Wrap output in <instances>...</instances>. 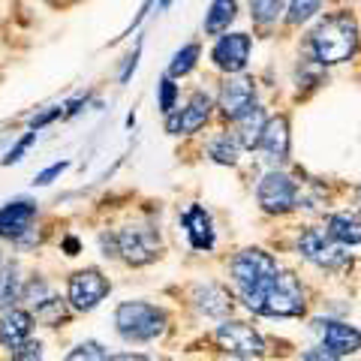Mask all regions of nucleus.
<instances>
[{
    "label": "nucleus",
    "instance_id": "nucleus-1",
    "mask_svg": "<svg viewBox=\"0 0 361 361\" xmlns=\"http://www.w3.org/2000/svg\"><path fill=\"white\" fill-rule=\"evenodd\" d=\"M358 21L349 13H331L325 16L310 33V51L319 66L346 63L358 51Z\"/></svg>",
    "mask_w": 361,
    "mask_h": 361
},
{
    "label": "nucleus",
    "instance_id": "nucleus-2",
    "mask_svg": "<svg viewBox=\"0 0 361 361\" xmlns=\"http://www.w3.org/2000/svg\"><path fill=\"white\" fill-rule=\"evenodd\" d=\"M232 277H235V286H238L244 304L250 310H262V304L268 298L271 286H274V277H277V262L271 259L265 250H244L235 256L232 262Z\"/></svg>",
    "mask_w": 361,
    "mask_h": 361
},
{
    "label": "nucleus",
    "instance_id": "nucleus-3",
    "mask_svg": "<svg viewBox=\"0 0 361 361\" xmlns=\"http://www.w3.org/2000/svg\"><path fill=\"white\" fill-rule=\"evenodd\" d=\"M115 325L121 337H127V341H154L166 329V313L145 301H123L115 313Z\"/></svg>",
    "mask_w": 361,
    "mask_h": 361
},
{
    "label": "nucleus",
    "instance_id": "nucleus-4",
    "mask_svg": "<svg viewBox=\"0 0 361 361\" xmlns=\"http://www.w3.org/2000/svg\"><path fill=\"white\" fill-rule=\"evenodd\" d=\"M298 247H301V253L307 262L319 265L325 271H337L349 262V253H343L341 241H337L331 232H322V229H307L301 235Z\"/></svg>",
    "mask_w": 361,
    "mask_h": 361
},
{
    "label": "nucleus",
    "instance_id": "nucleus-5",
    "mask_svg": "<svg viewBox=\"0 0 361 361\" xmlns=\"http://www.w3.org/2000/svg\"><path fill=\"white\" fill-rule=\"evenodd\" d=\"M304 310V289L298 283L295 274H289V271H277L274 277V286H271L268 298L262 304L265 316H298Z\"/></svg>",
    "mask_w": 361,
    "mask_h": 361
},
{
    "label": "nucleus",
    "instance_id": "nucleus-6",
    "mask_svg": "<svg viewBox=\"0 0 361 361\" xmlns=\"http://www.w3.org/2000/svg\"><path fill=\"white\" fill-rule=\"evenodd\" d=\"M256 199L259 205L271 214H286L295 208V199H298V190L292 184V178L283 172H268L262 180H259V190H256Z\"/></svg>",
    "mask_w": 361,
    "mask_h": 361
},
{
    "label": "nucleus",
    "instance_id": "nucleus-7",
    "mask_svg": "<svg viewBox=\"0 0 361 361\" xmlns=\"http://www.w3.org/2000/svg\"><path fill=\"white\" fill-rule=\"evenodd\" d=\"M217 343L235 358H259L262 355V337L244 322H223L217 329Z\"/></svg>",
    "mask_w": 361,
    "mask_h": 361
},
{
    "label": "nucleus",
    "instance_id": "nucleus-8",
    "mask_svg": "<svg viewBox=\"0 0 361 361\" xmlns=\"http://www.w3.org/2000/svg\"><path fill=\"white\" fill-rule=\"evenodd\" d=\"M118 250L130 265H148L151 259H157L160 241H157L154 229H148V226H130V229L118 232Z\"/></svg>",
    "mask_w": 361,
    "mask_h": 361
},
{
    "label": "nucleus",
    "instance_id": "nucleus-9",
    "mask_svg": "<svg viewBox=\"0 0 361 361\" xmlns=\"http://www.w3.org/2000/svg\"><path fill=\"white\" fill-rule=\"evenodd\" d=\"M109 295V280L97 268L78 271L70 277V301L75 310H94Z\"/></svg>",
    "mask_w": 361,
    "mask_h": 361
},
{
    "label": "nucleus",
    "instance_id": "nucleus-10",
    "mask_svg": "<svg viewBox=\"0 0 361 361\" xmlns=\"http://www.w3.org/2000/svg\"><path fill=\"white\" fill-rule=\"evenodd\" d=\"M250 49H253V42L247 33H226V37H220L217 45H214L211 58L223 73L238 75L247 66V61H250Z\"/></svg>",
    "mask_w": 361,
    "mask_h": 361
},
{
    "label": "nucleus",
    "instance_id": "nucleus-11",
    "mask_svg": "<svg viewBox=\"0 0 361 361\" xmlns=\"http://www.w3.org/2000/svg\"><path fill=\"white\" fill-rule=\"evenodd\" d=\"M208 118H211V97L193 94L190 97V103L180 111L166 115V130L172 135H190V133H196L199 127H205Z\"/></svg>",
    "mask_w": 361,
    "mask_h": 361
},
{
    "label": "nucleus",
    "instance_id": "nucleus-12",
    "mask_svg": "<svg viewBox=\"0 0 361 361\" xmlns=\"http://www.w3.org/2000/svg\"><path fill=\"white\" fill-rule=\"evenodd\" d=\"M256 106V85L253 78H244V75H235V78H226V85L220 87V111L229 121H235L238 115H244L247 109Z\"/></svg>",
    "mask_w": 361,
    "mask_h": 361
},
{
    "label": "nucleus",
    "instance_id": "nucleus-13",
    "mask_svg": "<svg viewBox=\"0 0 361 361\" xmlns=\"http://www.w3.org/2000/svg\"><path fill=\"white\" fill-rule=\"evenodd\" d=\"M316 329L322 334V343L334 349L337 355H353L361 349V331L353 329V325H343V322H329V319H319L316 322Z\"/></svg>",
    "mask_w": 361,
    "mask_h": 361
},
{
    "label": "nucleus",
    "instance_id": "nucleus-14",
    "mask_svg": "<svg viewBox=\"0 0 361 361\" xmlns=\"http://www.w3.org/2000/svg\"><path fill=\"white\" fill-rule=\"evenodd\" d=\"M259 148L268 154L271 163H286L289 160V121L283 115L271 118L265 123V133H262Z\"/></svg>",
    "mask_w": 361,
    "mask_h": 361
},
{
    "label": "nucleus",
    "instance_id": "nucleus-15",
    "mask_svg": "<svg viewBox=\"0 0 361 361\" xmlns=\"http://www.w3.org/2000/svg\"><path fill=\"white\" fill-rule=\"evenodd\" d=\"M33 217H37V208L33 202H9L6 208H0V238H21Z\"/></svg>",
    "mask_w": 361,
    "mask_h": 361
},
{
    "label": "nucleus",
    "instance_id": "nucleus-16",
    "mask_svg": "<svg viewBox=\"0 0 361 361\" xmlns=\"http://www.w3.org/2000/svg\"><path fill=\"white\" fill-rule=\"evenodd\" d=\"M265 111L259 109V106H253V109H247L244 115H238L235 118V139H238V145L241 148H259V142H262V133H265Z\"/></svg>",
    "mask_w": 361,
    "mask_h": 361
},
{
    "label": "nucleus",
    "instance_id": "nucleus-17",
    "mask_svg": "<svg viewBox=\"0 0 361 361\" xmlns=\"http://www.w3.org/2000/svg\"><path fill=\"white\" fill-rule=\"evenodd\" d=\"M27 334H30V313H25V310L4 313V319H0V343L16 349L27 341Z\"/></svg>",
    "mask_w": 361,
    "mask_h": 361
},
{
    "label": "nucleus",
    "instance_id": "nucleus-18",
    "mask_svg": "<svg viewBox=\"0 0 361 361\" xmlns=\"http://www.w3.org/2000/svg\"><path fill=\"white\" fill-rule=\"evenodd\" d=\"M184 226L190 232V244L196 247V250H211L214 247V229H211V217L205 214V208H190L184 214Z\"/></svg>",
    "mask_w": 361,
    "mask_h": 361
},
{
    "label": "nucleus",
    "instance_id": "nucleus-19",
    "mask_svg": "<svg viewBox=\"0 0 361 361\" xmlns=\"http://www.w3.org/2000/svg\"><path fill=\"white\" fill-rule=\"evenodd\" d=\"M235 13H238V0H211V9L205 16V33H211V37L223 33L235 21Z\"/></svg>",
    "mask_w": 361,
    "mask_h": 361
},
{
    "label": "nucleus",
    "instance_id": "nucleus-20",
    "mask_svg": "<svg viewBox=\"0 0 361 361\" xmlns=\"http://www.w3.org/2000/svg\"><path fill=\"white\" fill-rule=\"evenodd\" d=\"M329 232L341 244H361V217L358 214H334L329 220Z\"/></svg>",
    "mask_w": 361,
    "mask_h": 361
},
{
    "label": "nucleus",
    "instance_id": "nucleus-21",
    "mask_svg": "<svg viewBox=\"0 0 361 361\" xmlns=\"http://www.w3.org/2000/svg\"><path fill=\"white\" fill-rule=\"evenodd\" d=\"M250 6V18L259 27H271L277 25V18L283 16V0H247Z\"/></svg>",
    "mask_w": 361,
    "mask_h": 361
},
{
    "label": "nucleus",
    "instance_id": "nucleus-22",
    "mask_svg": "<svg viewBox=\"0 0 361 361\" xmlns=\"http://www.w3.org/2000/svg\"><path fill=\"white\" fill-rule=\"evenodd\" d=\"M199 310L205 316H223L226 310H229V295L220 289V286H205L199 289Z\"/></svg>",
    "mask_w": 361,
    "mask_h": 361
},
{
    "label": "nucleus",
    "instance_id": "nucleus-23",
    "mask_svg": "<svg viewBox=\"0 0 361 361\" xmlns=\"http://www.w3.org/2000/svg\"><path fill=\"white\" fill-rule=\"evenodd\" d=\"M199 54H202L199 42H190V45H184L180 51H175L172 63H169V75H172V78H180V75L193 73V66H196V61H199Z\"/></svg>",
    "mask_w": 361,
    "mask_h": 361
},
{
    "label": "nucleus",
    "instance_id": "nucleus-24",
    "mask_svg": "<svg viewBox=\"0 0 361 361\" xmlns=\"http://www.w3.org/2000/svg\"><path fill=\"white\" fill-rule=\"evenodd\" d=\"M325 0H289V9H286V21L289 25H304V21H310L316 13L322 9Z\"/></svg>",
    "mask_w": 361,
    "mask_h": 361
},
{
    "label": "nucleus",
    "instance_id": "nucleus-25",
    "mask_svg": "<svg viewBox=\"0 0 361 361\" xmlns=\"http://www.w3.org/2000/svg\"><path fill=\"white\" fill-rule=\"evenodd\" d=\"M238 139H235V135H220L217 142L211 145V157L217 163H223V166H232L235 160H238Z\"/></svg>",
    "mask_w": 361,
    "mask_h": 361
},
{
    "label": "nucleus",
    "instance_id": "nucleus-26",
    "mask_svg": "<svg viewBox=\"0 0 361 361\" xmlns=\"http://www.w3.org/2000/svg\"><path fill=\"white\" fill-rule=\"evenodd\" d=\"M66 361H109V355H106V349L99 343H82V346H75L73 353L66 355Z\"/></svg>",
    "mask_w": 361,
    "mask_h": 361
},
{
    "label": "nucleus",
    "instance_id": "nucleus-27",
    "mask_svg": "<svg viewBox=\"0 0 361 361\" xmlns=\"http://www.w3.org/2000/svg\"><path fill=\"white\" fill-rule=\"evenodd\" d=\"M175 99H178V85L172 82V75L160 82V111L163 115H172L175 111Z\"/></svg>",
    "mask_w": 361,
    "mask_h": 361
},
{
    "label": "nucleus",
    "instance_id": "nucleus-28",
    "mask_svg": "<svg viewBox=\"0 0 361 361\" xmlns=\"http://www.w3.org/2000/svg\"><path fill=\"white\" fill-rule=\"evenodd\" d=\"M33 139H37V130H30V133L25 135V139H21V142L16 145V148L4 157V166H13V163H18V160H21V154H25V151L30 148V145H33Z\"/></svg>",
    "mask_w": 361,
    "mask_h": 361
},
{
    "label": "nucleus",
    "instance_id": "nucleus-29",
    "mask_svg": "<svg viewBox=\"0 0 361 361\" xmlns=\"http://www.w3.org/2000/svg\"><path fill=\"white\" fill-rule=\"evenodd\" d=\"M13 358L16 361H39L42 358V346L39 343H21V346H16V353H13Z\"/></svg>",
    "mask_w": 361,
    "mask_h": 361
},
{
    "label": "nucleus",
    "instance_id": "nucleus-30",
    "mask_svg": "<svg viewBox=\"0 0 361 361\" xmlns=\"http://www.w3.org/2000/svg\"><path fill=\"white\" fill-rule=\"evenodd\" d=\"M66 166H70V163H66V160H63V163H54V166H49V169H45V172H39V175H37V180H33V184H39V187H45V184H51V180H54V178H58V175L63 172V169H66Z\"/></svg>",
    "mask_w": 361,
    "mask_h": 361
},
{
    "label": "nucleus",
    "instance_id": "nucleus-31",
    "mask_svg": "<svg viewBox=\"0 0 361 361\" xmlns=\"http://www.w3.org/2000/svg\"><path fill=\"white\" fill-rule=\"evenodd\" d=\"M341 355L334 353V349H329V346H316V349H310L307 355H304V361H337Z\"/></svg>",
    "mask_w": 361,
    "mask_h": 361
},
{
    "label": "nucleus",
    "instance_id": "nucleus-32",
    "mask_svg": "<svg viewBox=\"0 0 361 361\" xmlns=\"http://www.w3.org/2000/svg\"><path fill=\"white\" fill-rule=\"evenodd\" d=\"M61 115H63L61 109H51V111H45V115H39V118H33V121H30V130H37V133H39V130L45 127V123H51L54 118H61Z\"/></svg>",
    "mask_w": 361,
    "mask_h": 361
},
{
    "label": "nucleus",
    "instance_id": "nucleus-33",
    "mask_svg": "<svg viewBox=\"0 0 361 361\" xmlns=\"http://www.w3.org/2000/svg\"><path fill=\"white\" fill-rule=\"evenodd\" d=\"M139 54H142V49H135V51L130 54V58H127V66L121 70V82H123V85L130 82V75H133V70H135V63H139Z\"/></svg>",
    "mask_w": 361,
    "mask_h": 361
},
{
    "label": "nucleus",
    "instance_id": "nucleus-34",
    "mask_svg": "<svg viewBox=\"0 0 361 361\" xmlns=\"http://www.w3.org/2000/svg\"><path fill=\"white\" fill-rule=\"evenodd\" d=\"M109 361H148V358H142V355H133V353H123V355H111Z\"/></svg>",
    "mask_w": 361,
    "mask_h": 361
},
{
    "label": "nucleus",
    "instance_id": "nucleus-35",
    "mask_svg": "<svg viewBox=\"0 0 361 361\" xmlns=\"http://www.w3.org/2000/svg\"><path fill=\"white\" fill-rule=\"evenodd\" d=\"M66 250H70V256H75V250H78V241H75V238H66Z\"/></svg>",
    "mask_w": 361,
    "mask_h": 361
},
{
    "label": "nucleus",
    "instance_id": "nucleus-36",
    "mask_svg": "<svg viewBox=\"0 0 361 361\" xmlns=\"http://www.w3.org/2000/svg\"><path fill=\"white\" fill-rule=\"evenodd\" d=\"M169 4H172V0H160V6H163V9H166V6H169Z\"/></svg>",
    "mask_w": 361,
    "mask_h": 361
},
{
    "label": "nucleus",
    "instance_id": "nucleus-37",
    "mask_svg": "<svg viewBox=\"0 0 361 361\" xmlns=\"http://www.w3.org/2000/svg\"><path fill=\"white\" fill-rule=\"evenodd\" d=\"M358 202H361V190H358Z\"/></svg>",
    "mask_w": 361,
    "mask_h": 361
}]
</instances>
